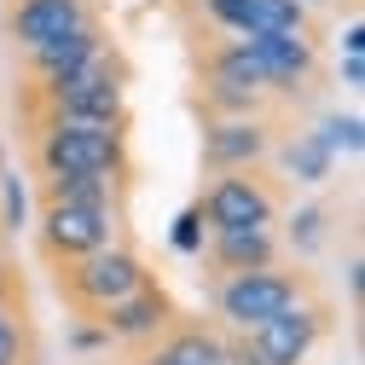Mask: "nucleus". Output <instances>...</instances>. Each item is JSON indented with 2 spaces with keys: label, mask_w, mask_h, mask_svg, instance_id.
I'll return each mask as SVG.
<instances>
[{
  "label": "nucleus",
  "mask_w": 365,
  "mask_h": 365,
  "mask_svg": "<svg viewBox=\"0 0 365 365\" xmlns=\"http://www.w3.org/2000/svg\"><path fill=\"white\" fill-rule=\"evenodd\" d=\"M76 348H110V336H105V325H93V331H76Z\"/></svg>",
  "instance_id": "obj_26"
},
{
  "label": "nucleus",
  "mask_w": 365,
  "mask_h": 365,
  "mask_svg": "<svg viewBox=\"0 0 365 365\" xmlns=\"http://www.w3.org/2000/svg\"><path fill=\"white\" fill-rule=\"evenodd\" d=\"M302 279L296 272H279V267H261V272H232V279H220L215 284V313L226 319V331H261L267 319H279L284 307L302 302Z\"/></svg>",
  "instance_id": "obj_3"
},
{
  "label": "nucleus",
  "mask_w": 365,
  "mask_h": 365,
  "mask_svg": "<svg viewBox=\"0 0 365 365\" xmlns=\"http://www.w3.org/2000/svg\"><path fill=\"white\" fill-rule=\"evenodd\" d=\"M342 81H348V87H365V58L348 53V58H342Z\"/></svg>",
  "instance_id": "obj_25"
},
{
  "label": "nucleus",
  "mask_w": 365,
  "mask_h": 365,
  "mask_svg": "<svg viewBox=\"0 0 365 365\" xmlns=\"http://www.w3.org/2000/svg\"><path fill=\"white\" fill-rule=\"evenodd\" d=\"M342 53H354V58L365 53V24H359V18H354V24L342 29Z\"/></svg>",
  "instance_id": "obj_24"
},
{
  "label": "nucleus",
  "mask_w": 365,
  "mask_h": 365,
  "mask_svg": "<svg viewBox=\"0 0 365 365\" xmlns=\"http://www.w3.org/2000/svg\"><path fill=\"white\" fill-rule=\"evenodd\" d=\"M18 302H24V279L0 261V307H18Z\"/></svg>",
  "instance_id": "obj_23"
},
{
  "label": "nucleus",
  "mask_w": 365,
  "mask_h": 365,
  "mask_svg": "<svg viewBox=\"0 0 365 365\" xmlns=\"http://www.w3.org/2000/svg\"><path fill=\"white\" fill-rule=\"evenodd\" d=\"M209 261L220 267V279L279 267V232H272V226H232V232H215L209 238Z\"/></svg>",
  "instance_id": "obj_14"
},
{
  "label": "nucleus",
  "mask_w": 365,
  "mask_h": 365,
  "mask_svg": "<svg viewBox=\"0 0 365 365\" xmlns=\"http://www.w3.org/2000/svg\"><path fill=\"white\" fill-rule=\"evenodd\" d=\"M47 93V122H93V128H128V99H122V70L105 53L99 64H87L81 76L41 87Z\"/></svg>",
  "instance_id": "obj_4"
},
{
  "label": "nucleus",
  "mask_w": 365,
  "mask_h": 365,
  "mask_svg": "<svg viewBox=\"0 0 365 365\" xmlns=\"http://www.w3.org/2000/svg\"><path fill=\"white\" fill-rule=\"evenodd\" d=\"M0 365H18V359H0Z\"/></svg>",
  "instance_id": "obj_29"
},
{
  "label": "nucleus",
  "mask_w": 365,
  "mask_h": 365,
  "mask_svg": "<svg viewBox=\"0 0 365 365\" xmlns=\"http://www.w3.org/2000/svg\"><path fill=\"white\" fill-rule=\"evenodd\" d=\"M244 47L255 53L261 76L272 93H307L319 81V47L307 29H284V35H244Z\"/></svg>",
  "instance_id": "obj_8"
},
{
  "label": "nucleus",
  "mask_w": 365,
  "mask_h": 365,
  "mask_svg": "<svg viewBox=\"0 0 365 365\" xmlns=\"http://www.w3.org/2000/svg\"><path fill=\"white\" fill-rule=\"evenodd\" d=\"M168 244H174L180 255H203V215H197V203L174 215V232H168Z\"/></svg>",
  "instance_id": "obj_21"
},
{
  "label": "nucleus",
  "mask_w": 365,
  "mask_h": 365,
  "mask_svg": "<svg viewBox=\"0 0 365 365\" xmlns=\"http://www.w3.org/2000/svg\"><path fill=\"white\" fill-rule=\"evenodd\" d=\"M0 359L29 365V325H24L18 307H0Z\"/></svg>",
  "instance_id": "obj_20"
},
{
  "label": "nucleus",
  "mask_w": 365,
  "mask_h": 365,
  "mask_svg": "<svg viewBox=\"0 0 365 365\" xmlns=\"http://www.w3.org/2000/svg\"><path fill=\"white\" fill-rule=\"evenodd\" d=\"M319 336H325V307L296 302V307H284L279 319H267L261 331H250V348H255L267 365H307V354L319 348Z\"/></svg>",
  "instance_id": "obj_11"
},
{
  "label": "nucleus",
  "mask_w": 365,
  "mask_h": 365,
  "mask_svg": "<svg viewBox=\"0 0 365 365\" xmlns=\"http://www.w3.org/2000/svg\"><path fill=\"white\" fill-rule=\"evenodd\" d=\"M122 180L110 174H47L41 180V203H70V209H116Z\"/></svg>",
  "instance_id": "obj_16"
},
{
  "label": "nucleus",
  "mask_w": 365,
  "mask_h": 365,
  "mask_svg": "<svg viewBox=\"0 0 365 365\" xmlns=\"http://www.w3.org/2000/svg\"><path fill=\"white\" fill-rule=\"evenodd\" d=\"M197 215H203V226H215V232H232V226H272L279 197H272V186L255 180V174H215V186L197 197Z\"/></svg>",
  "instance_id": "obj_7"
},
{
  "label": "nucleus",
  "mask_w": 365,
  "mask_h": 365,
  "mask_svg": "<svg viewBox=\"0 0 365 365\" xmlns=\"http://www.w3.org/2000/svg\"><path fill=\"white\" fill-rule=\"evenodd\" d=\"M203 93L220 116H261L272 87H267V76H261V64L244 41H220L203 58Z\"/></svg>",
  "instance_id": "obj_5"
},
{
  "label": "nucleus",
  "mask_w": 365,
  "mask_h": 365,
  "mask_svg": "<svg viewBox=\"0 0 365 365\" xmlns=\"http://www.w3.org/2000/svg\"><path fill=\"white\" fill-rule=\"evenodd\" d=\"M325 220H331L325 203H302V209L290 215V250H296V255H313L319 244H325Z\"/></svg>",
  "instance_id": "obj_19"
},
{
  "label": "nucleus",
  "mask_w": 365,
  "mask_h": 365,
  "mask_svg": "<svg viewBox=\"0 0 365 365\" xmlns=\"http://www.w3.org/2000/svg\"><path fill=\"white\" fill-rule=\"evenodd\" d=\"M313 140L325 145L331 157H359V145H365V122H359V110H331L325 122H319Z\"/></svg>",
  "instance_id": "obj_18"
},
{
  "label": "nucleus",
  "mask_w": 365,
  "mask_h": 365,
  "mask_svg": "<svg viewBox=\"0 0 365 365\" xmlns=\"http://www.w3.org/2000/svg\"><path fill=\"white\" fill-rule=\"evenodd\" d=\"M272 157V128L261 116H220L203 128V168L209 174H250Z\"/></svg>",
  "instance_id": "obj_9"
},
{
  "label": "nucleus",
  "mask_w": 365,
  "mask_h": 365,
  "mask_svg": "<svg viewBox=\"0 0 365 365\" xmlns=\"http://www.w3.org/2000/svg\"><path fill=\"white\" fill-rule=\"evenodd\" d=\"M302 6H325V0H302Z\"/></svg>",
  "instance_id": "obj_28"
},
{
  "label": "nucleus",
  "mask_w": 365,
  "mask_h": 365,
  "mask_svg": "<svg viewBox=\"0 0 365 365\" xmlns=\"http://www.w3.org/2000/svg\"><path fill=\"white\" fill-rule=\"evenodd\" d=\"M284 168L302 180V186H325V180H331V168H336V157L319 145L313 133H302V140H290V145H284Z\"/></svg>",
  "instance_id": "obj_17"
},
{
  "label": "nucleus",
  "mask_w": 365,
  "mask_h": 365,
  "mask_svg": "<svg viewBox=\"0 0 365 365\" xmlns=\"http://www.w3.org/2000/svg\"><path fill=\"white\" fill-rule=\"evenodd\" d=\"M99 325H105L110 342H133V348H145V342H157V336L174 325V302H168L163 284H145V290H133L128 302L105 307V313H99Z\"/></svg>",
  "instance_id": "obj_12"
},
{
  "label": "nucleus",
  "mask_w": 365,
  "mask_h": 365,
  "mask_svg": "<svg viewBox=\"0 0 365 365\" xmlns=\"http://www.w3.org/2000/svg\"><path fill=\"white\" fill-rule=\"evenodd\" d=\"M203 12H209L220 29H232V41L307 29V6H302V0H203Z\"/></svg>",
  "instance_id": "obj_13"
},
{
  "label": "nucleus",
  "mask_w": 365,
  "mask_h": 365,
  "mask_svg": "<svg viewBox=\"0 0 365 365\" xmlns=\"http://www.w3.org/2000/svg\"><path fill=\"white\" fill-rule=\"evenodd\" d=\"M93 24L99 18L87 0H18L12 18H6V35L24 53H41V47H53V41H64L76 29H93Z\"/></svg>",
  "instance_id": "obj_10"
},
{
  "label": "nucleus",
  "mask_w": 365,
  "mask_h": 365,
  "mask_svg": "<svg viewBox=\"0 0 365 365\" xmlns=\"http://www.w3.org/2000/svg\"><path fill=\"white\" fill-rule=\"evenodd\" d=\"M24 58H29V70L41 76V87H58V81H70V76H81L87 64L105 58V35H99V24H93V29H76V35L53 41V47H41V53H24Z\"/></svg>",
  "instance_id": "obj_15"
},
{
  "label": "nucleus",
  "mask_w": 365,
  "mask_h": 365,
  "mask_svg": "<svg viewBox=\"0 0 365 365\" xmlns=\"http://www.w3.org/2000/svg\"><path fill=\"white\" fill-rule=\"evenodd\" d=\"M145 284H151L145 261L133 250H122V244H105L93 255H81V261H64V272H58V290L81 313H105V307L128 302L133 290H145Z\"/></svg>",
  "instance_id": "obj_2"
},
{
  "label": "nucleus",
  "mask_w": 365,
  "mask_h": 365,
  "mask_svg": "<svg viewBox=\"0 0 365 365\" xmlns=\"http://www.w3.org/2000/svg\"><path fill=\"white\" fill-rule=\"evenodd\" d=\"M116 244V209H70V203H41V250H47L58 267L81 261Z\"/></svg>",
  "instance_id": "obj_6"
},
{
  "label": "nucleus",
  "mask_w": 365,
  "mask_h": 365,
  "mask_svg": "<svg viewBox=\"0 0 365 365\" xmlns=\"http://www.w3.org/2000/svg\"><path fill=\"white\" fill-rule=\"evenodd\" d=\"M133 365H174V359H168L163 348H151V354H140V359H133Z\"/></svg>",
  "instance_id": "obj_27"
},
{
  "label": "nucleus",
  "mask_w": 365,
  "mask_h": 365,
  "mask_svg": "<svg viewBox=\"0 0 365 365\" xmlns=\"http://www.w3.org/2000/svg\"><path fill=\"white\" fill-rule=\"evenodd\" d=\"M41 174H110L128 180V133L93 122H41L35 133Z\"/></svg>",
  "instance_id": "obj_1"
},
{
  "label": "nucleus",
  "mask_w": 365,
  "mask_h": 365,
  "mask_svg": "<svg viewBox=\"0 0 365 365\" xmlns=\"http://www.w3.org/2000/svg\"><path fill=\"white\" fill-rule=\"evenodd\" d=\"M0 226H6V232L24 226V186H18V174H0Z\"/></svg>",
  "instance_id": "obj_22"
}]
</instances>
